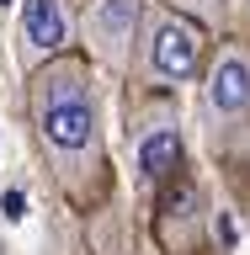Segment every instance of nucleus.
Here are the masks:
<instances>
[{
    "label": "nucleus",
    "instance_id": "nucleus-2",
    "mask_svg": "<svg viewBox=\"0 0 250 255\" xmlns=\"http://www.w3.org/2000/svg\"><path fill=\"white\" fill-rule=\"evenodd\" d=\"M197 91H203L208 154L250 218V37L224 32L213 43V59H208V75Z\"/></svg>",
    "mask_w": 250,
    "mask_h": 255
},
{
    "label": "nucleus",
    "instance_id": "nucleus-10",
    "mask_svg": "<svg viewBox=\"0 0 250 255\" xmlns=\"http://www.w3.org/2000/svg\"><path fill=\"white\" fill-rule=\"evenodd\" d=\"M0 5H11V0H0Z\"/></svg>",
    "mask_w": 250,
    "mask_h": 255
},
{
    "label": "nucleus",
    "instance_id": "nucleus-5",
    "mask_svg": "<svg viewBox=\"0 0 250 255\" xmlns=\"http://www.w3.org/2000/svg\"><path fill=\"white\" fill-rule=\"evenodd\" d=\"M144 11H149V0H85V11H80V53L96 69L133 75Z\"/></svg>",
    "mask_w": 250,
    "mask_h": 255
},
{
    "label": "nucleus",
    "instance_id": "nucleus-7",
    "mask_svg": "<svg viewBox=\"0 0 250 255\" xmlns=\"http://www.w3.org/2000/svg\"><path fill=\"white\" fill-rule=\"evenodd\" d=\"M16 53L21 69H43V64L80 53V16L69 0H21V21H16Z\"/></svg>",
    "mask_w": 250,
    "mask_h": 255
},
{
    "label": "nucleus",
    "instance_id": "nucleus-3",
    "mask_svg": "<svg viewBox=\"0 0 250 255\" xmlns=\"http://www.w3.org/2000/svg\"><path fill=\"white\" fill-rule=\"evenodd\" d=\"M213 43H219V37L208 27H197L192 16L149 0L144 37H139V53H133V85H139V96L144 91L176 96V91H187V85H203Z\"/></svg>",
    "mask_w": 250,
    "mask_h": 255
},
{
    "label": "nucleus",
    "instance_id": "nucleus-9",
    "mask_svg": "<svg viewBox=\"0 0 250 255\" xmlns=\"http://www.w3.org/2000/svg\"><path fill=\"white\" fill-rule=\"evenodd\" d=\"M240 16H245V37H250V0H240Z\"/></svg>",
    "mask_w": 250,
    "mask_h": 255
},
{
    "label": "nucleus",
    "instance_id": "nucleus-8",
    "mask_svg": "<svg viewBox=\"0 0 250 255\" xmlns=\"http://www.w3.org/2000/svg\"><path fill=\"white\" fill-rule=\"evenodd\" d=\"M160 5H171V11L192 16L197 27H208L213 37H224V27H229V0H160Z\"/></svg>",
    "mask_w": 250,
    "mask_h": 255
},
{
    "label": "nucleus",
    "instance_id": "nucleus-6",
    "mask_svg": "<svg viewBox=\"0 0 250 255\" xmlns=\"http://www.w3.org/2000/svg\"><path fill=\"white\" fill-rule=\"evenodd\" d=\"M208 218H213L208 213V186L187 170L155 197L149 234H155L160 255H203L208 250Z\"/></svg>",
    "mask_w": 250,
    "mask_h": 255
},
{
    "label": "nucleus",
    "instance_id": "nucleus-1",
    "mask_svg": "<svg viewBox=\"0 0 250 255\" xmlns=\"http://www.w3.org/2000/svg\"><path fill=\"white\" fill-rule=\"evenodd\" d=\"M27 123L59 197L75 213H101L112 202V154L96 64L85 53H64L27 75Z\"/></svg>",
    "mask_w": 250,
    "mask_h": 255
},
{
    "label": "nucleus",
    "instance_id": "nucleus-4",
    "mask_svg": "<svg viewBox=\"0 0 250 255\" xmlns=\"http://www.w3.org/2000/svg\"><path fill=\"white\" fill-rule=\"evenodd\" d=\"M128 143H133V175H139L144 197H160L176 175H187V128L176 96L144 91L128 107Z\"/></svg>",
    "mask_w": 250,
    "mask_h": 255
}]
</instances>
